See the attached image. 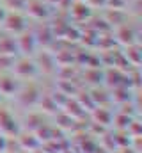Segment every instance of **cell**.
Returning a JSON list of instances; mask_svg holds the SVG:
<instances>
[]
</instances>
